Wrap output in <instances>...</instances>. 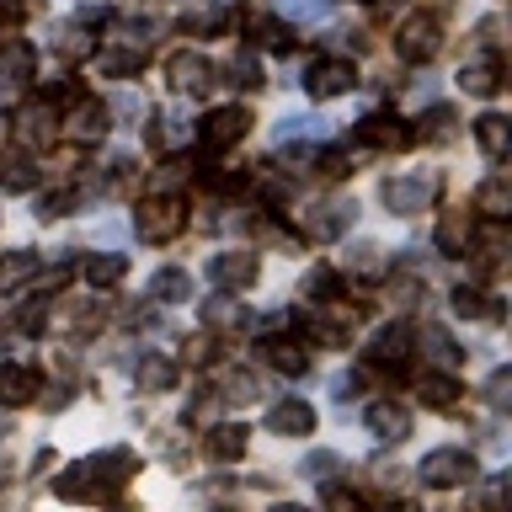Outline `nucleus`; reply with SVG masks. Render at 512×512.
Here are the masks:
<instances>
[{
  "label": "nucleus",
  "instance_id": "obj_32",
  "mask_svg": "<svg viewBox=\"0 0 512 512\" xmlns=\"http://www.w3.org/2000/svg\"><path fill=\"white\" fill-rule=\"evenodd\" d=\"M219 400H230V406L256 400V374H251V368H224V374H219Z\"/></svg>",
  "mask_w": 512,
  "mask_h": 512
},
{
  "label": "nucleus",
  "instance_id": "obj_49",
  "mask_svg": "<svg viewBox=\"0 0 512 512\" xmlns=\"http://www.w3.org/2000/svg\"><path fill=\"white\" fill-rule=\"evenodd\" d=\"M454 128H459L454 107H438V112H432V139H454Z\"/></svg>",
  "mask_w": 512,
  "mask_h": 512
},
{
  "label": "nucleus",
  "instance_id": "obj_2",
  "mask_svg": "<svg viewBox=\"0 0 512 512\" xmlns=\"http://www.w3.org/2000/svg\"><path fill=\"white\" fill-rule=\"evenodd\" d=\"M416 475H422V486H432V491L470 486L475 480V454L470 448H432V454L416 464Z\"/></svg>",
  "mask_w": 512,
  "mask_h": 512
},
{
  "label": "nucleus",
  "instance_id": "obj_22",
  "mask_svg": "<svg viewBox=\"0 0 512 512\" xmlns=\"http://www.w3.org/2000/svg\"><path fill=\"white\" fill-rule=\"evenodd\" d=\"M400 128H406L400 118H379V112H368V118L358 123V139L363 144H384V150H400V144L411 139V134H400Z\"/></svg>",
  "mask_w": 512,
  "mask_h": 512
},
{
  "label": "nucleus",
  "instance_id": "obj_55",
  "mask_svg": "<svg viewBox=\"0 0 512 512\" xmlns=\"http://www.w3.org/2000/svg\"><path fill=\"white\" fill-rule=\"evenodd\" d=\"M0 118H6V112H0Z\"/></svg>",
  "mask_w": 512,
  "mask_h": 512
},
{
  "label": "nucleus",
  "instance_id": "obj_51",
  "mask_svg": "<svg viewBox=\"0 0 512 512\" xmlns=\"http://www.w3.org/2000/svg\"><path fill=\"white\" fill-rule=\"evenodd\" d=\"M182 358H187V363H208V336H187Z\"/></svg>",
  "mask_w": 512,
  "mask_h": 512
},
{
  "label": "nucleus",
  "instance_id": "obj_47",
  "mask_svg": "<svg viewBox=\"0 0 512 512\" xmlns=\"http://www.w3.org/2000/svg\"><path fill=\"white\" fill-rule=\"evenodd\" d=\"M123 235H128V224H123V219H107V224H96V230H91L96 246H118Z\"/></svg>",
  "mask_w": 512,
  "mask_h": 512
},
{
  "label": "nucleus",
  "instance_id": "obj_46",
  "mask_svg": "<svg viewBox=\"0 0 512 512\" xmlns=\"http://www.w3.org/2000/svg\"><path fill=\"white\" fill-rule=\"evenodd\" d=\"M107 112H112V118H139V96L134 91H118V96H112V102H107Z\"/></svg>",
  "mask_w": 512,
  "mask_h": 512
},
{
  "label": "nucleus",
  "instance_id": "obj_11",
  "mask_svg": "<svg viewBox=\"0 0 512 512\" xmlns=\"http://www.w3.org/2000/svg\"><path fill=\"white\" fill-rule=\"evenodd\" d=\"M32 75H38V48L22 38L0 43V86H32Z\"/></svg>",
  "mask_w": 512,
  "mask_h": 512
},
{
  "label": "nucleus",
  "instance_id": "obj_1",
  "mask_svg": "<svg viewBox=\"0 0 512 512\" xmlns=\"http://www.w3.org/2000/svg\"><path fill=\"white\" fill-rule=\"evenodd\" d=\"M438 198V176L432 171H411V176H384L379 182V203L400 219H416L427 214V203Z\"/></svg>",
  "mask_w": 512,
  "mask_h": 512
},
{
  "label": "nucleus",
  "instance_id": "obj_15",
  "mask_svg": "<svg viewBox=\"0 0 512 512\" xmlns=\"http://www.w3.org/2000/svg\"><path fill=\"white\" fill-rule=\"evenodd\" d=\"M208 459H219V464H235V459H246V448H251V427H240V422H224V427H208Z\"/></svg>",
  "mask_w": 512,
  "mask_h": 512
},
{
  "label": "nucleus",
  "instance_id": "obj_12",
  "mask_svg": "<svg viewBox=\"0 0 512 512\" xmlns=\"http://www.w3.org/2000/svg\"><path fill=\"white\" fill-rule=\"evenodd\" d=\"M38 368L32 363H0V406H32L38 400Z\"/></svg>",
  "mask_w": 512,
  "mask_h": 512
},
{
  "label": "nucleus",
  "instance_id": "obj_33",
  "mask_svg": "<svg viewBox=\"0 0 512 512\" xmlns=\"http://www.w3.org/2000/svg\"><path fill=\"white\" fill-rule=\"evenodd\" d=\"M86 283H96V288H112L128 272V256H112V251H102V256H86Z\"/></svg>",
  "mask_w": 512,
  "mask_h": 512
},
{
  "label": "nucleus",
  "instance_id": "obj_53",
  "mask_svg": "<svg viewBox=\"0 0 512 512\" xmlns=\"http://www.w3.org/2000/svg\"><path fill=\"white\" fill-rule=\"evenodd\" d=\"M0 11H6V16H16V11H22V0H0Z\"/></svg>",
  "mask_w": 512,
  "mask_h": 512
},
{
  "label": "nucleus",
  "instance_id": "obj_8",
  "mask_svg": "<svg viewBox=\"0 0 512 512\" xmlns=\"http://www.w3.org/2000/svg\"><path fill=\"white\" fill-rule=\"evenodd\" d=\"M203 272H208V283H214V288L235 294V288H251L256 283V256L251 251H214Z\"/></svg>",
  "mask_w": 512,
  "mask_h": 512
},
{
  "label": "nucleus",
  "instance_id": "obj_19",
  "mask_svg": "<svg viewBox=\"0 0 512 512\" xmlns=\"http://www.w3.org/2000/svg\"><path fill=\"white\" fill-rule=\"evenodd\" d=\"M107 123H112V112L102 107V102H80L75 112H70V123H64V134H70L75 144H96L107 134Z\"/></svg>",
  "mask_w": 512,
  "mask_h": 512
},
{
  "label": "nucleus",
  "instance_id": "obj_37",
  "mask_svg": "<svg viewBox=\"0 0 512 512\" xmlns=\"http://www.w3.org/2000/svg\"><path fill=\"white\" fill-rule=\"evenodd\" d=\"M347 272H358V278H379V272H390V262H384V251L379 246H352L347 251Z\"/></svg>",
  "mask_w": 512,
  "mask_h": 512
},
{
  "label": "nucleus",
  "instance_id": "obj_24",
  "mask_svg": "<svg viewBox=\"0 0 512 512\" xmlns=\"http://www.w3.org/2000/svg\"><path fill=\"white\" fill-rule=\"evenodd\" d=\"M326 118H315V112H288V118L278 123V144H310V139H326Z\"/></svg>",
  "mask_w": 512,
  "mask_h": 512
},
{
  "label": "nucleus",
  "instance_id": "obj_38",
  "mask_svg": "<svg viewBox=\"0 0 512 512\" xmlns=\"http://www.w3.org/2000/svg\"><path fill=\"white\" fill-rule=\"evenodd\" d=\"M422 400H427V406H454V400H459V379L448 374V368H438V374L422 384Z\"/></svg>",
  "mask_w": 512,
  "mask_h": 512
},
{
  "label": "nucleus",
  "instance_id": "obj_13",
  "mask_svg": "<svg viewBox=\"0 0 512 512\" xmlns=\"http://www.w3.org/2000/svg\"><path fill=\"white\" fill-rule=\"evenodd\" d=\"M411 347H416V342H411V331L395 320V326L374 331V342H368V363H379V368H400V363L411 358Z\"/></svg>",
  "mask_w": 512,
  "mask_h": 512
},
{
  "label": "nucleus",
  "instance_id": "obj_21",
  "mask_svg": "<svg viewBox=\"0 0 512 512\" xmlns=\"http://www.w3.org/2000/svg\"><path fill=\"white\" fill-rule=\"evenodd\" d=\"M416 347L427 352V363H432V368H448V374H454V368L464 363V352H459V342H454V336H448L443 326H427L422 336H416Z\"/></svg>",
  "mask_w": 512,
  "mask_h": 512
},
{
  "label": "nucleus",
  "instance_id": "obj_5",
  "mask_svg": "<svg viewBox=\"0 0 512 512\" xmlns=\"http://www.w3.org/2000/svg\"><path fill=\"white\" fill-rule=\"evenodd\" d=\"M352 86H358V70H352L347 59H336V54H320L304 64V91L315 96V102H331V96H347Z\"/></svg>",
  "mask_w": 512,
  "mask_h": 512
},
{
  "label": "nucleus",
  "instance_id": "obj_16",
  "mask_svg": "<svg viewBox=\"0 0 512 512\" xmlns=\"http://www.w3.org/2000/svg\"><path fill=\"white\" fill-rule=\"evenodd\" d=\"M166 80L182 96H198V91H208V80H214V70H208V59H198V54H171V64H166Z\"/></svg>",
  "mask_w": 512,
  "mask_h": 512
},
{
  "label": "nucleus",
  "instance_id": "obj_14",
  "mask_svg": "<svg viewBox=\"0 0 512 512\" xmlns=\"http://www.w3.org/2000/svg\"><path fill=\"white\" fill-rule=\"evenodd\" d=\"M86 470L96 475V486H118V480H128L139 470V454H128V448H102V454H91V459H80Z\"/></svg>",
  "mask_w": 512,
  "mask_h": 512
},
{
  "label": "nucleus",
  "instance_id": "obj_31",
  "mask_svg": "<svg viewBox=\"0 0 512 512\" xmlns=\"http://www.w3.org/2000/svg\"><path fill=\"white\" fill-rule=\"evenodd\" d=\"M139 64H144V48H128V43H123V48H102V54H96V70L112 75V80L134 75Z\"/></svg>",
  "mask_w": 512,
  "mask_h": 512
},
{
  "label": "nucleus",
  "instance_id": "obj_10",
  "mask_svg": "<svg viewBox=\"0 0 512 512\" xmlns=\"http://www.w3.org/2000/svg\"><path fill=\"white\" fill-rule=\"evenodd\" d=\"M363 427L374 432L379 443H400L411 432V411L400 406V400H374V406L363 411Z\"/></svg>",
  "mask_w": 512,
  "mask_h": 512
},
{
  "label": "nucleus",
  "instance_id": "obj_30",
  "mask_svg": "<svg viewBox=\"0 0 512 512\" xmlns=\"http://www.w3.org/2000/svg\"><path fill=\"white\" fill-rule=\"evenodd\" d=\"M304 299H320V304H331V299H342V272L336 267H310L304 272Z\"/></svg>",
  "mask_w": 512,
  "mask_h": 512
},
{
  "label": "nucleus",
  "instance_id": "obj_7",
  "mask_svg": "<svg viewBox=\"0 0 512 512\" xmlns=\"http://www.w3.org/2000/svg\"><path fill=\"white\" fill-rule=\"evenodd\" d=\"M246 128H251V107H240V102L214 107L203 118V144H208V150H230V144L246 139Z\"/></svg>",
  "mask_w": 512,
  "mask_h": 512
},
{
  "label": "nucleus",
  "instance_id": "obj_26",
  "mask_svg": "<svg viewBox=\"0 0 512 512\" xmlns=\"http://www.w3.org/2000/svg\"><path fill=\"white\" fill-rule=\"evenodd\" d=\"M134 379H139V390H171V379H176V363L171 358H160V352H144L139 368H134Z\"/></svg>",
  "mask_w": 512,
  "mask_h": 512
},
{
  "label": "nucleus",
  "instance_id": "obj_4",
  "mask_svg": "<svg viewBox=\"0 0 512 512\" xmlns=\"http://www.w3.org/2000/svg\"><path fill=\"white\" fill-rule=\"evenodd\" d=\"M443 48V22L438 16H427V11H416V16H406L400 22V32H395V54L406 59V64H427L432 54Z\"/></svg>",
  "mask_w": 512,
  "mask_h": 512
},
{
  "label": "nucleus",
  "instance_id": "obj_25",
  "mask_svg": "<svg viewBox=\"0 0 512 512\" xmlns=\"http://www.w3.org/2000/svg\"><path fill=\"white\" fill-rule=\"evenodd\" d=\"M187 294H192V278H187L182 267H160L155 278H150V299L155 304H182Z\"/></svg>",
  "mask_w": 512,
  "mask_h": 512
},
{
  "label": "nucleus",
  "instance_id": "obj_6",
  "mask_svg": "<svg viewBox=\"0 0 512 512\" xmlns=\"http://www.w3.org/2000/svg\"><path fill=\"white\" fill-rule=\"evenodd\" d=\"M182 214H187V208L176 203V198L171 203L166 198H150V203H139V214H134V235L150 240V246H166L171 235H182V224H187Z\"/></svg>",
  "mask_w": 512,
  "mask_h": 512
},
{
  "label": "nucleus",
  "instance_id": "obj_23",
  "mask_svg": "<svg viewBox=\"0 0 512 512\" xmlns=\"http://www.w3.org/2000/svg\"><path fill=\"white\" fill-rule=\"evenodd\" d=\"M54 107H48V102H32V107H22V112H16V134H22L27 144H43L48 134H54Z\"/></svg>",
  "mask_w": 512,
  "mask_h": 512
},
{
  "label": "nucleus",
  "instance_id": "obj_28",
  "mask_svg": "<svg viewBox=\"0 0 512 512\" xmlns=\"http://www.w3.org/2000/svg\"><path fill=\"white\" fill-rule=\"evenodd\" d=\"M224 80H230V86L235 91H256V86H262V59H256L251 54V48H240V54L230 59V64H224V70H219Z\"/></svg>",
  "mask_w": 512,
  "mask_h": 512
},
{
  "label": "nucleus",
  "instance_id": "obj_44",
  "mask_svg": "<svg viewBox=\"0 0 512 512\" xmlns=\"http://www.w3.org/2000/svg\"><path fill=\"white\" fill-rule=\"evenodd\" d=\"M507 384H512V374H507V368H496V374H491V384H486V400H491L496 411H507V406H512V390H507Z\"/></svg>",
  "mask_w": 512,
  "mask_h": 512
},
{
  "label": "nucleus",
  "instance_id": "obj_42",
  "mask_svg": "<svg viewBox=\"0 0 512 512\" xmlns=\"http://www.w3.org/2000/svg\"><path fill=\"white\" fill-rule=\"evenodd\" d=\"M32 182H38V171H32V160H27V155L6 160V187H11V192H27Z\"/></svg>",
  "mask_w": 512,
  "mask_h": 512
},
{
  "label": "nucleus",
  "instance_id": "obj_43",
  "mask_svg": "<svg viewBox=\"0 0 512 512\" xmlns=\"http://www.w3.org/2000/svg\"><path fill=\"white\" fill-rule=\"evenodd\" d=\"M283 16H294V22H320L326 16V0H278Z\"/></svg>",
  "mask_w": 512,
  "mask_h": 512
},
{
  "label": "nucleus",
  "instance_id": "obj_50",
  "mask_svg": "<svg viewBox=\"0 0 512 512\" xmlns=\"http://www.w3.org/2000/svg\"><path fill=\"white\" fill-rule=\"evenodd\" d=\"M358 384H363L358 374H336V379H331V400L342 406V400H352V395H358Z\"/></svg>",
  "mask_w": 512,
  "mask_h": 512
},
{
  "label": "nucleus",
  "instance_id": "obj_36",
  "mask_svg": "<svg viewBox=\"0 0 512 512\" xmlns=\"http://www.w3.org/2000/svg\"><path fill=\"white\" fill-rule=\"evenodd\" d=\"M251 38H262V48H272V54H288V48H294V32H288L278 16H256Z\"/></svg>",
  "mask_w": 512,
  "mask_h": 512
},
{
  "label": "nucleus",
  "instance_id": "obj_40",
  "mask_svg": "<svg viewBox=\"0 0 512 512\" xmlns=\"http://www.w3.org/2000/svg\"><path fill=\"white\" fill-rule=\"evenodd\" d=\"M299 470H304V475H310V480H331L336 470H347V464H342V459H336V454H326V448H315V454H310V459H304V464H299Z\"/></svg>",
  "mask_w": 512,
  "mask_h": 512
},
{
  "label": "nucleus",
  "instance_id": "obj_35",
  "mask_svg": "<svg viewBox=\"0 0 512 512\" xmlns=\"http://www.w3.org/2000/svg\"><path fill=\"white\" fill-rule=\"evenodd\" d=\"M262 358L278 368V374H304V368H310L304 347H294V342H262Z\"/></svg>",
  "mask_w": 512,
  "mask_h": 512
},
{
  "label": "nucleus",
  "instance_id": "obj_27",
  "mask_svg": "<svg viewBox=\"0 0 512 512\" xmlns=\"http://www.w3.org/2000/svg\"><path fill=\"white\" fill-rule=\"evenodd\" d=\"M454 315H464V320H502V299L480 294V288H459V294H454Z\"/></svg>",
  "mask_w": 512,
  "mask_h": 512
},
{
  "label": "nucleus",
  "instance_id": "obj_54",
  "mask_svg": "<svg viewBox=\"0 0 512 512\" xmlns=\"http://www.w3.org/2000/svg\"><path fill=\"white\" fill-rule=\"evenodd\" d=\"M0 432H6V422H0Z\"/></svg>",
  "mask_w": 512,
  "mask_h": 512
},
{
  "label": "nucleus",
  "instance_id": "obj_18",
  "mask_svg": "<svg viewBox=\"0 0 512 512\" xmlns=\"http://www.w3.org/2000/svg\"><path fill=\"white\" fill-rule=\"evenodd\" d=\"M470 240H475V219L464 214V208H454V214L438 219V235H432V246H438L443 256H464V251H470Z\"/></svg>",
  "mask_w": 512,
  "mask_h": 512
},
{
  "label": "nucleus",
  "instance_id": "obj_52",
  "mask_svg": "<svg viewBox=\"0 0 512 512\" xmlns=\"http://www.w3.org/2000/svg\"><path fill=\"white\" fill-rule=\"evenodd\" d=\"M70 400H75V390H70V384H59V390H48V395H43V406H48V411H64Z\"/></svg>",
  "mask_w": 512,
  "mask_h": 512
},
{
  "label": "nucleus",
  "instance_id": "obj_45",
  "mask_svg": "<svg viewBox=\"0 0 512 512\" xmlns=\"http://www.w3.org/2000/svg\"><path fill=\"white\" fill-rule=\"evenodd\" d=\"M64 208H75V192H48V198H38V219H59Z\"/></svg>",
  "mask_w": 512,
  "mask_h": 512
},
{
  "label": "nucleus",
  "instance_id": "obj_41",
  "mask_svg": "<svg viewBox=\"0 0 512 512\" xmlns=\"http://www.w3.org/2000/svg\"><path fill=\"white\" fill-rule=\"evenodd\" d=\"M224 22H230V16H224V6H198L182 27H187V32H219Z\"/></svg>",
  "mask_w": 512,
  "mask_h": 512
},
{
  "label": "nucleus",
  "instance_id": "obj_3",
  "mask_svg": "<svg viewBox=\"0 0 512 512\" xmlns=\"http://www.w3.org/2000/svg\"><path fill=\"white\" fill-rule=\"evenodd\" d=\"M352 219H358V203L352 198H320L299 214V230L310 240H342L352 230Z\"/></svg>",
  "mask_w": 512,
  "mask_h": 512
},
{
  "label": "nucleus",
  "instance_id": "obj_39",
  "mask_svg": "<svg viewBox=\"0 0 512 512\" xmlns=\"http://www.w3.org/2000/svg\"><path fill=\"white\" fill-rule=\"evenodd\" d=\"M32 267H38V256H32V251H6V256H0V288H16Z\"/></svg>",
  "mask_w": 512,
  "mask_h": 512
},
{
  "label": "nucleus",
  "instance_id": "obj_20",
  "mask_svg": "<svg viewBox=\"0 0 512 512\" xmlns=\"http://www.w3.org/2000/svg\"><path fill=\"white\" fill-rule=\"evenodd\" d=\"M475 214H486V219H502L507 224V214H512V182L502 171H491L486 182L475 187Z\"/></svg>",
  "mask_w": 512,
  "mask_h": 512
},
{
  "label": "nucleus",
  "instance_id": "obj_9",
  "mask_svg": "<svg viewBox=\"0 0 512 512\" xmlns=\"http://www.w3.org/2000/svg\"><path fill=\"white\" fill-rule=\"evenodd\" d=\"M267 432H278V438H310L315 432V406L299 400V395L278 400V406L267 411Z\"/></svg>",
  "mask_w": 512,
  "mask_h": 512
},
{
  "label": "nucleus",
  "instance_id": "obj_29",
  "mask_svg": "<svg viewBox=\"0 0 512 512\" xmlns=\"http://www.w3.org/2000/svg\"><path fill=\"white\" fill-rule=\"evenodd\" d=\"M475 144L486 160H502L507 155V118H496V112H486V118L475 123Z\"/></svg>",
  "mask_w": 512,
  "mask_h": 512
},
{
  "label": "nucleus",
  "instance_id": "obj_48",
  "mask_svg": "<svg viewBox=\"0 0 512 512\" xmlns=\"http://www.w3.org/2000/svg\"><path fill=\"white\" fill-rule=\"evenodd\" d=\"M182 176H187V166H182V160H166V166L155 171V192H166V187H182Z\"/></svg>",
  "mask_w": 512,
  "mask_h": 512
},
{
  "label": "nucleus",
  "instance_id": "obj_17",
  "mask_svg": "<svg viewBox=\"0 0 512 512\" xmlns=\"http://www.w3.org/2000/svg\"><path fill=\"white\" fill-rule=\"evenodd\" d=\"M459 86L470 96H496V91H502V59H496V54H475L459 70Z\"/></svg>",
  "mask_w": 512,
  "mask_h": 512
},
{
  "label": "nucleus",
  "instance_id": "obj_34",
  "mask_svg": "<svg viewBox=\"0 0 512 512\" xmlns=\"http://www.w3.org/2000/svg\"><path fill=\"white\" fill-rule=\"evenodd\" d=\"M203 320H208V326H219V331H246L251 326V315L240 310L235 299H208L203 304Z\"/></svg>",
  "mask_w": 512,
  "mask_h": 512
}]
</instances>
